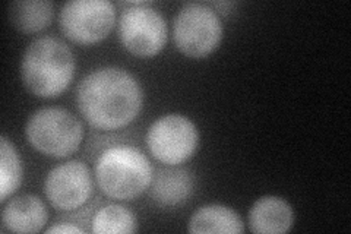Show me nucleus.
<instances>
[{"label":"nucleus","mask_w":351,"mask_h":234,"mask_svg":"<svg viewBox=\"0 0 351 234\" xmlns=\"http://www.w3.org/2000/svg\"><path fill=\"white\" fill-rule=\"evenodd\" d=\"M136 230L138 222L135 214L119 204L101 207L91 221V231L98 234H132Z\"/></svg>","instance_id":"2eb2a0df"},{"label":"nucleus","mask_w":351,"mask_h":234,"mask_svg":"<svg viewBox=\"0 0 351 234\" xmlns=\"http://www.w3.org/2000/svg\"><path fill=\"white\" fill-rule=\"evenodd\" d=\"M199 143V132L193 121L179 113L158 117L147 132V145L157 161L180 165L191 160Z\"/></svg>","instance_id":"0eeeda50"},{"label":"nucleus","mask_w":351,"mask_h":234,"mask_svg":"<svg viewBox=\"0 0 351 234\" xmlns=\"http://www.w3.org/2000/svg\"><path fill=\"white\" fill-rule=\"evenodd\" d=\"M22 183V163L15 145L0 137V202H8Z\"/></svg>","instance_id":"dca6fc26"},{"label":"nucleus","mask_w":351,"mask_h":234,"mask_svg":"<svg viewBox=\"0 0 351 234\" xmlns=\"http://www.w3.org/2000/svg\"><path fill=\"white\" fill-rule=\"evenodd\" d=\"M189 231L240 234L245 231V222L236 209L221 204H211L197 208L189 220Z\"/></svg>","instance_id":"ddd939ff"},{"label":"nucleus","mask_w":351,"mask_h":234,"mask_svg":"<svg viewBox=\"0 0 351 234\" xmlns=\"http://www.w3.org/2000/svg\"><path fill=\"white\" fill-rule=\"evenodd\" d=\"M25 137L31 147L43 155L64 159L81 147L84 126L69 110L46 107L29 116L25 125Z\"/></svg>","instance_id":"20e7f679"},{"label":"nucleus","mask_w":351,"mask_h":234,"mask_svg":"<svg viewBox=\"0 0 351 234\" xmlns=\"http://www.w3.org/2000/svg\"><path fill=\"white\" fill-rule=\"evenodd\" d=\"M128 6L119 18V37L123 47L138 58H154L167 44L169 27L157 9L147 3Z\"/></svg>","instance_id":"423d86ee"},{"label":"nucleus","mask_w":351,"mask_h":234,"mask_svg":"<svg viewBox=\"0 0 351 234\" xmlns=\"http://www.w3.org/2000/svg\"><path fill=\"white\" fill-rule=\"evenodd\" d=\"M249 229L256 234H284L294 224V209L281 196L265 195L249 209Z\"/></svg>","instance_id":"9d476101"},{"label":"nucleus","mask_w":351,"mask_h":234,"mask_svg":"<svg viewBox=\"0 0 351 234\" xmlns=\"http://www.w3.org/2000/svg\"><path fill=\"white\" fill-rule=\"evenodd\" d=\"M82 117L95 129H122L134 121L144 104V91L125 69L116 66L88 73L76 90Z\"/></svg>","instance_id":"f257e3e1"},{"label":"nucleus","mask_w":351,"mask_h":234,"mask_svg":"<svg viewBox=\"0 0 351 234\" xmlns=\"http://www.w3.org/2000/svg\"><path fill=\"white\" fill-rule=\"evenodd\" d=\"M9 21L24 34L46 30L54 16V5L49 0H16L9 5Z\"/></svg>","instance_id":"4468645a"},{"label":"nucleus","mask_w":351,"mask_h":234,"mask_svg":"<svg viewBox=\"0 0 351 234\" xmlns=\"http://www.w3.org/2000/svg\"><path fill=\"white\" fill-rule=\"evenodd\" d=\"M46 233H49V234H54V233H85V230L78 227V226H75V224H66V222H62V224L51 226L50 229L46 230Z\"/></svg>","instance_id":"f3484780"},{"label":"nucleus","mask_w":351,"mask_h":234,"mask_svg":"<svg viewBox=\"0 0 351 234\" xmlns=\"http://www.w3.org/2000/svg\"><path fill=\"white\" fill-rule=\"evenodd\" d=\"M75 76L69 46L56 37H40L28 44L21 60V78L27 90L40 98L62 95Z\"/></svg>","instance_id":"f03ea898"},{"label":"nucleus","mask_w":351,"mask_h":234,"mask_svg":"<svg viewBox=\"0 0 351 234\" xmlns=\"http://www.w3.org/2000/svg\"><path fill=\"white\" fill-rule=\"evenodd\" d=\"M193 177L189 170L178 165L160 169L152 177L149 195L154 204L162 208L180 207L193 194Z\"/></svg>","instance_id":"f8f14e48"},{"label":"nucleus","mask_w":351,"mask_h":234,"mask_svg":"<svg viewBox=\"0 0 351 234\" xmlns=\"http://www.w3.org/2000/svg\"><path fill=\"white\" fill-rule=\"evenodd\" d=\"M223 22L204 3L184 5L174 18L173 40L178 50L192 59L213 54L223 40Z\"/></svg>","instance_id":"39448f33"},{"label":"nucleus","mask_w":351,"mask_h":234,"mask_svg":"<svg viewBox=\"0 0 351 234\" xmlns=\"http://www.w3.org/2000/svg\"><path fill=\"white\" fill-rule=\"evenodd\" d=\"M116 16V6L108 0H72L63 5L59 22L69 40L90 46L110 36Z\"/></svg>","instance_id":"6e6552de"},{"label":"nucleus","mask_w":351,"mask_h":234,"mask_svg":"<svg viewBox=\"0 0 351 234\" xmlns=\"http://www.w3.org/2000/svg\"><path fill=\"white\" fill-rule=\"evenodd\" d=\"M93 186L90 167L84 161L71 160L49 172L44 180V195L53 208L75 211L88 202Z\"/></svg>","instance_id":"1a4fd4ad"},{"label":"nucleus","mask_w":351,"mask_h":234,"mask_svg":"<svg viewBox=\"0 0 351 234\" xmlns=\"http://www.w3.org/2000/svg\"><path fill=\"white\" fill-rule=\"evenodd\" d=\"M47 222V207L36 195L15 196L3 204V230L12 233H38L46 227Z\"/></svg>","instance_id":"9b49d317"},{"label":"nucleus","mask_w":351,"mask_h":234,"mask_svg":"<svg viewBox=\"0 0 351 234\" xmlns=\"http://www.w3.org/2000/svg\"><path fill=\"white\" fill-rule=\"evenodd\" d=\"M152 165L147 155L134 145H113L98 155L95 182L112 199L132 200L148 191Z\"/></svg>","instance_id":"7ed1b4c3"}]
</instances>
